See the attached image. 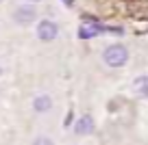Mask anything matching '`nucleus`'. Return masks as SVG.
Instances as JSON below:
<instances>
[{
	"label": "nucleus",
	"mask_w": 148,
	"mask_h": 145,
	"mask_svg": "<svg viewBox=\"0 0 148 145\" xmlns=\"http://www.w3.org/2000/svg\"><path fill=\"white\" fill-rule=\"evenodd\" d=\"M126 59H129V50L120 43H113L105 50V63L109 67H122L126 63Z\"/></svg>",
	"instance_id": "f257e3e1"
},
{
	"label": "nucleus",
	"mask_w": 148,
	"mask_h": 145,
	"mask_svg": "<svg viewBox=\"0 0 148 145\" xmlns=\"http://www.w3.org/2000/svg\"><path fill=\"white\" fill-rule=\"evenodd\" d=\"M37 35H39V39H42V41H52L57 37V24L50 22V20L39 22V26H37Z\"/></svg>",
	"instance_id": "f03ea898"
},
{
	"label": "nucleus",
	"mask_w": 148,
	"mask_h": 145,
	"mask_svg": "<svg viewBox=\"0 0 148 145\" xmlns=\"http://www.w3.org/2000/svg\"><path fill=\"white\" fill-rule=\"evenodd\" d=\"M35 15H37V11L33 9V7L24 5V7H18V9H15L13 18H15V22H18V24H31L33 20H35Z\"/></svg>",
	"instance_id": "7ed1b4c3"
},
{
	"label": "nucleus",
	"mask_w": 148,
	"mask_h": 145,
	"mask_svg": "<svg viewBox=\"0 0 148 145\" xmlns=\"http://www.w3.org/2000/svg\"><path fill=\"white\" fill-rule=\"evenodd\" d=\"M92 130H94V119L89 117V115L81 117L79 121H76V126H74V132H76V134H89Z\"/></svg>",
	"instance_id": "20e7f679"
},
{
	"label": "nucleus",
	"mask_w": 148,
	"mask_h": 145,
	"mask_svg": "<svg viewBox=\"0 0 148 145\" xmlns=\"http://www.w3.org/2000/svg\"><path fill=\"white\" fill-rule=\"evenodd\" d=\"M133 91L139 98H148V76H139L133 80Z\"/></svg>",
	"instance_id": "39448f33"
},
{
	"label": "nucleus",
	"mask_w": 148,
	"mask_h": 145,
	"mask_svg": "<svg viewBox=\"0 0 148 145\" xmlns=\"http://www.w3.org/2000/svg\"><path fill=\"white\" fill-rule=\"evenodd\" d=\"M33 106H35V110L37 113H44V110H50V106H52V100L48 98V95H39L35 102H33Z\"/></svg>",
	"instance_id": "423d86ee"
},
{
	"label": "nucleus",
	"mask_w": 148,
	"mask_h": 145,
	"mask_svg": "<svg viewBox=\"0 0 148 145\" xmlns=\"http://www.w3.org/2000/svg\"><path fill=\"white\" fill-rule=\"evenodd\" d=\"M98 30H100V26H96V24H92V26H81L79 28V37L81 39H89V37H94Z\"/></svg>",
	"instance_id": "0eeeda50"
},
{
	"label": "nucleus",
	"mask_w": 148,
	"mask_h": 145,
	"mask_svg": "<svg viewBox=\"0 0 148 145\" xmlns=\"http://www.w3.org/2000/svg\"><path fill=\"white\" fill-rule=\"evenodd\" d=\"M33 145H55V143H52L48 136H39V139H35V143H33Z\"/></svg>",
	"instance_id": "6e6552de"
},
{
	"label": "nucleus",
	"mask_w": 148,
	"mask_h": 145,
	"mask_svg": "<svg viewBox=\"0 0 148 145\" xmlns=\"http://www.w3.org/2000/svg\"><path fill=\"white\" fill-rule=\"evenodd\" d=\"M63 2H65L68 7H72V5H74V0H63Z\"/></svg>",
	"instance_id": "1a4fd4ad"
},
{
	"label": "nucleus",
	"mask_w": 148,
	"mask_h": 145,
	"mask_svg": "<svg viewBox=\"0 0 148 145\" xmlns=\"http://www.w3.org/2000/svg\"><path fill=\"white\" fill-rule=\"evenodd\" d=\"M33 2H37V0H33Z\"/></svg>",
	"instance_id": "9d476101"
},
{
	"label": "nucleus",
	"mask_w": 148,
	"mask_h": 145,
	"mask_svg": "<svg viewBox=\"0 0 148 145\" xmlns=\"http://www.w3.org/2000/svg\"><path fill=\"white\" fill-rule=\"evenodd\" d=\"M0 2H2V0H0Z\"/></svg>",
	"instance_id": "9b49d317"
}]
</instances>
